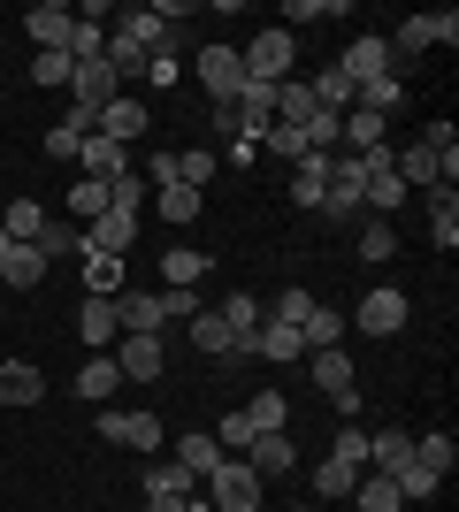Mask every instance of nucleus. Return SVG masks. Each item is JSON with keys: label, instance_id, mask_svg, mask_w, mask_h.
I'll list each match as a JSON object with an SVG mask.
<instances>
[{"label": "nucleus", "instance_id": "37998d69", "mask_svg": "<svg viewBox=\"0 0 459 512\" xmlns=\"http://www.w3.org/2000/svg\"><path fill=\"white\" fill-rule=\"evenodd\" d=\"M153 214L184 230V222H199V192H184V184H161V192H153Z\"/></svg>", "mask_w": 459, "mask_h": 512}, {"label": "nucleus", "instance_id": "49530a36", "mask_svg": "<svg viewBox=\"0 0 459 512\" xmlns=\"http://www.w3.org/2000/svg\"><path fill=\"white\" fill-rule=\"evenodd\" d=\"M314 100H322L329 115H345V107H352V85H345V69H337V62H329L322 77H314Z\"/></svg>", "mask_w": 459, "mask_h": 512}, {"label": "nucleus", "instance_id": "393cba45", "mask_svg": "<svg viewBox=\"0 0 459 512\" xmlns=\"http://www.w3.org/2000/svg\"><path fill=\"white\" fill-rule=\"evenodd\" d=\"M299 344H306V352H329V344H345V314L314 299V306L299 314Z\"/></svg>", "mask_w": 459, "mask_h": 512}, {"label": "nucleus", "instance_id": "0eeeda50", "mask_svg": "<svg viewBox=\"0 0 459 512\" xmlns=\"http://www.w3.org/2000/svg\"><path fill=\"white\" fill-rule=\"evenodd\" d=\"M360 184H368V169H360V153H329V192H322V222H352V214H368L360 207Z\"/></svg>", "mask_w": 459, "mask_h": 512}, {"label": "nucleus", "instance_id": "cd10ccee", "mask_svg": "<svg viewBox=\"0 0 459 512\" xmlns=\"http://www.w3.org/2000/svg\"><path fill=\"white\" fill-rule=\"evenodd\" d=\"M337 146H352V153H383V115H368V107H345V115H337Z\"/></svg>", "mask_w": 459, "mask_h": 512}, {"label": "nucleus", "instance_id": "6e6d98bb", "mask_svg": "<svg viewBox=\"0 0 459 512\" xmlns=\"http://www.w3.org/2000/svg\"><path fill=\"white\" fill-rule=\"evenodd\" d=\"M199 497V490H192ZM192 497H146V512H192Z\"/></svg>", "mask_w": 459, "mask_h": 512}, {"label": "nucleus", "instance_id": "f3484780", "mask_svg": "<svg viewBox=\"0 0 459 512\" xmlns=\"http://www.w3.org/2000/svg\"><path fill=\"white\" fill-rule=\"evenodd\" d=\"M131 245H138V214L108 207V214H100V222H85V253H115V260H123V253H131Z\"/></svg>", "mask_w": 459, "mask_h": 512}, {"label": "nucleus", "instance_id": "de8ad7c7", "mask_svg": "<svg viewBox=\"0 0 459 512\" xmlns=\"http://www.w3.org/2000/svg\"><path fill=\"white\" fill-rule=\"evenodd\" d=\"M69 54H31V85H46V92H69Z\"/></svg>", "mask_w": 459, "mask_h": 512}, {"label": "nucleus", "instance_id": "a19ab883", "mask_svg": "<svg viewBox=\"0 0 459 512\" xmlns=\"http://www.w3.org/2000/svg\"><path fill=\"white\" fill-rule=\"evenodd\" d=\"M429 237H437L444 253L459 245V192H429Z\"/></svg>", "mask_w": 459, "mask_h": 512}, {"label": "nucleus", "instance_id": "a211bd4d", "mask_svg": "<svg viewBox=\"0 0 459 512\" xmlns=\"http://www.w3.org/2000/svg\"><path fill=\"white\" fill-rule=\"evenodd\" d=\"M215 169H222L215 146H176V153H169V184H184V192H207V184H215Z\"/></svg>", "mask_w": 459, "mask_h": 512}, {"label": "nucleus", "instance_id": "6e6552de", "mask_svg": "<svg viewBox=\"0 0 459 512\" xmlns=\"http://www.w3.org/2000/svg\"><path fill=\"white\" fill-rule=\"evenodd\" d=\"M100 436H108V444L146 451V459H161V451H169V428L153 421V413H115V406H100Z\"/></svg>", "mask_w": 459, "mask_h": 512}, {"label": "nucleus", "instance_id": "4468645a", "mask_svg": "<svg viewBox=\"0 0 459 512\" xmlns=\"http://www.w3.org/2000/svg\"><path fill=\"white\" fill-rule=\"evenodd\" d=\"M23 31L39 39V54H69V39H77V8H62V0H39V8L23 16Z\"/></svg>", "mask_w": 459, "mask_h": 512}, {"label": "nucleus", "instance_id": "9d476101", "mask_svg": "<svg viewBox=\"0 0 459 512\" xmlns=\"http://www.w3.org/2000/svg\"><path fill=\"white\" fill-rule=\"evenodd\" d=\"M92 130H100V138H115V146H131V153H138V138L153 130V115H146V100H138V92H115V100L100 107V115H92Z\"/></svg>", "mask_w": 459, "mask_h": 512}, {"label": "nucleus", "instance_id": "f03ea898", "mask_svg": "<svg viewBox=\"0 0 459 512\" xmlns=\"http://www.w3.org/2000/svg\"><path fill=\"white\" fill-rule=\"evenodd\" d=\"M406 321H414V299H406L398 283H375L368 299L352 306V321H345V329H360V337H375V344H391L398 329H406Z\"/></svg>", "mask_w": 459, "mask_h": 512}, {"label": "nucleus", "instance_id": "7ed1b4c3", "mask_svg": "<svg viewBox=\"0 0 459 512\" xmlns=\"http://www.w3.org/2000/svg\"><path fill=\"white\" fill-rule=\"evenodd\" d=\"M306 367H314V390L352 421V413H360V367H352V352H345V344H329V352H306Z\"/></svg>", "mask_w": 459, "mask_h": 512}, {"label": "nucleus", "instance_id": "dca6fc26", "mask_svg": "<svg viewBox=\"0 0 459 512\" xmlns=\"http://www.w3.org/2000/svg\"><path fill=\"white\" fill-rule=\"evenodd\" d=\"M138 169L131 146H115V138H100V130H85V146H77V176H92V184H108V176Z\"/></svg>", "mask_w": 459, "mask_h": 512}, {"label": "nucleus", "instance_id": "a18cd8bd", "mask_svg": "<svg viewBox=\"0 0 459 512\" xmlns=\"http://www.w3.org/2000/svg\"><path fill=\"white\" fill-rule=\"evenodd\" d=\"M414 459H421V467H429V474H452L459 444H452V436H444V428H437V436H414Z\"/></svg>", "mask_w": 459, "mask_h": 512}, {"label": "nucleus", "instance_id": "58836bf2", "mask_svg": "<svg viewBox=\"0 0 459 512\" xmlns=\"http://www.w3.org/2000/svg\"><path fill=\"white\" fill-rule=\"evenodd\" d=\"M245 421H253V436H276V428H291V398L284 390H261V398L245 406Z\"/></svg>", "mask_w": 459, "mask_h": 512}, {"label": "nucleus", "instance_id": "473e14b6", "mask_svg": "<svg viewBox=\"0 0 459 512\" xmlns=\"http://www.w3.org/2000/svg\"><path fill=\"white\" fill-rule=\"evenodd\" d=\"M322 115V100H314V85H276V123L284 130H299L306 138V123Z\"/></svg>", "mask_w": 459, "mask_h": 512}, {"label": "nucleus", "instance_id": "2f4dec72", "mask_svg": "<svg viewBox=\"0 0 459 512\" xmlns=\"http://www.w3.org/2000/svg\"><path fill=\"white\" fill-rule=\"evenodd\" d=\"M31 245H39V253H46V268H54V260H69V253H85V230H77V222H69V214H46V230L31 237Z\"/></svg>", "mask_w": 459, "mask_h": 512}, {"label": "nucleus", "instance_id": "aec40b11", "mask_svg": "<svg viewBox=\"0 0 459 512\" xmlns=\"http://www.w3.org/2000/svg\"><path fill=\"white\" fill-rule=\"evenodd\" d=\"M253 360H268V367H291V360H306L299 329H291V321H261V329H253Z\"/></svg>", "mask_w": 459, "mask_h": 512}, {"label": "nucleus", "instance_id": "79ce46f5", "mask_svg": "<svg viewBox=\"0 0 459 512\" xmlns=\"http://www.w3.org/2000/svg\"><path fill=\"white\" fill-rule=\"evenodd\" d=\"M0 230L16 237V245H31V237L46 230V207H39V199H16V207H0Z\"/></svg>", "mask_w": 459, "mask_h": 512}, {"label": "nucleus", "instance_id": "4c0bfd02", "mask_svg": "<svg viewBox=\"0 0 459 512\" xmlns=\"http://www.w3.org/2000/svg\"><path fill=\"white\" fill-rule=\"evenodd\" d=\"M406 451H414V436H406V428H368V467H375V474H391Z\"/></svg>", "mask_w": 459, "mask_h": 512}, {"label": "nucleus", "instance_id": "4d7b16f0", "mask_svg": "<svg viewBox=\"0 0 459 512\" xmlns=\"http://www.w3.org/2000/svg\"><path fill=\"white\" fill-rule=\"evenodd\" d=\"M0 69H8V62H0Z\"/></svg>", "mask_w": 459, "mask_h": 512}, {"label": "nucleus", "instance_id": "a878e982", "mask_svg": "<svg viewBox=\"0 0 459 512\" xmlns=\"http://www.w3.org/2000/svg\"><path fill=\"white\" fill-rule=\"evenodd\" d=\"M169 459H176V467H184V474H192V482H207V474L222 467V444H215V436H199V428H192V436H176V444H169Z\"/></svg>", "mask_w": 459, "mask_h": 512}, {"label": "nucleus", "instance_id": "09e8293b", "mask_svg": "<svg viewBox=\"0 0 459 512\" xmlns=\"http://www.w3.org/2000/svg\"><path fill=\"white\" fill-rule=\"evenodd\" d=\"M108 207H123V214H138V207H146V184H138V169L108 176Z\"/></svg>", "mask_w": 459, "mask_h": 512}, {"label": "nucleus", "instance_id": "4be33fe9", "mask_svg": "<svg viewBox=\"0 0 459 512\" xmlns=\"http://www.w3.org/2000/svg\"><path fill=\"white\" fill-rule=\"evenodd\" d=\"M46 398V375L31 360H0V406H39Z\"/></svg>", "mask_w": 459, "mask_h": 512}, {"label": "nucleus", "instance_id": "5701e85b", "mask_svg": "<svg viewBox=\"0 0 459 512\" xmlns=\"http://www.w3.org/2000/svg\"><path fill=\"white\" fill-rule=\"evenodd\" d=\"M115 390H123V367H115L108 352H92V360L77 367V398H85V406H108Z\"/></svg>", "mask_w": 459, "mask_h": 512}, {"label": "nucleus", "instance_id": "1a4fd4ad", "mask_svg": "<svg viewBox=\"0 0 459 512\" xmlns=\"http://www.w3.org/2000/svg\"><path fill=\"white\" fill-rule=\"evenodd\" d=\"M115 92H123V77H115L108 62H77V69H69V115H85V123H92Z\"/></svg>", "mask_w": 459, "mask_h": 512}, {"label": "nucleus", "instance_id": "f8f14e48", "mask_svg": "<svg viewBox=\"0 0 459 512\" xmlns=\"http://www.w3.org/2000/svg\"><path fill=\"white\" fill-rule=\"evenodd\" d=\"M115 321H123V337H161L169 329V306H161V291H115Z\"/></svg>", "mask_w": 459, "mask_h": 512}, {"label": "nucleus", "instance_id": "412c9836", "mask_svg": "<svg viewBox=\"0 0 459 512\" xmlns=\"http://www.w3.org/2000/svg\"><path fill=\"white\" fill-rule=\"evenodd\" d=\"M115 337H123V321H115V299H85V306H77V344L108 352Z\"/></svg>", "mask_w": 459, "mask_h": 512}, {"label": "nucleus", "instance_id": "c85d7f7f", "mask_svg": "<svg viewBox=\"0 0 459 512\" xmlns=\"http://www.w3.org/2000/svg\"><path fill=\"white\" fill-rule=\"evenodd\" d=\"M322 192H329V153L291 161V207H322Z\"/></svg>", "mask_w": 459, "mask_h": 512}, {"label": "nucleus", "instance_id": "bb28decb", "mask_svg": "<svg viewBox=\"0 0 459 512\" xmlns=\"http://www.w3.org/2000/svg\"><path fill=\"white\" fill-rule=\"evenodd\" d=\"M360 474H368V467H360V459H337V451H322V467H314V497H322V505H329V497L345 505Z\"/></svg>", "mask_w": 459, "mask_h": 512}, {"label": "nucleus", "instance_id": "39448f33", "mask_svg": "<svg viewBox=\"0 0 459 512\" xmlns=\"http://www.w3.org/2000/svg\"><path fill=\"white\" fill-rule=\"evenodd\" d=\"M192 77H199V92H207V107L238 100V92H245V62H238V46L207 39V46H199V62H192Z\"/></svg>", "mask_w": 459, "mask_h": 512}, {"label": "nucleus", "instance_id": "6ab92c4d", "mask_svg": "<svg viewBox=\"0 0 459 512\" xmlns=\"http://www.w3.org/2000/svg\"><path fill=\"white\" fill-rule=\"evenodd\" d=\"M0 283L39 291V283H46V253H39V245H16V237H8V245H0Z\"/></svg>", "mask_w": 459, "mask_h": 512}, {"label": "nucleus", "instance_id": "7c9ffc66", "mask_svg": "<svg viewBox=\"0 0 459 512\" xmlns=\"http://www.w3.org/2000/svg\"><path fill=\"white\" fill-rule=\"evenodd\" d=\"M352 512H406V497H398V482L391 474H360V482H352Z\"/></svg>", "mask_w": 459, "mask_h": 512}, {"label": "nucleus", "instance_id": "603ef678", "mask_svg": "<svg viewBox=\"0 0 459 512\" xmlns=\"http://www.w3.org/2000/svg\"><path fill=\"white\" fill-rule=\"evenodd\" d=\"M322 16H345V0H329V8H314V0H284V31H291V23H322Z\"/></svg>", "mask_w": 459, "mask_h": 512}, {"label": "nucleus", "instance_id": "8fccbe9b", "mask_svg": "<svg viewBox=\"0 0 459 512\" xmlns=\"http://www.w3.org/2000/svg\"><path fill=\"white\" fill-rule=\"evenodd\" d=\"M398 253V230L391 222H368V230H360V260H391Z\"/></svg>", "mask_w": 459, "mask_h": 512}, {"label": "nucleus", "instance_id": "ea45409f", "mask_svg": "<svg viewBox=\"0 0 459 512\" xmlns=\"http://www.w3.org/2000/svg\"><path fill=\"white\" fill-rule=\"evenodd\" d=\"M85 130H92L85 115H69V123L46 130V146H39V153H46V161H69V169H77V146H85Z\"/></svg>", "mask_w": 459, "mask_h": 512}, {"label": "nucleus", "instance_id": "b1692460", "mask_svg": "<svg viewBox=\"0 0 459 512\" xmlns=\"http://www.w3.org/2000/svg\"><path fill=\"white\" fill-rule=\"evenodd\" d=\"M215 314H222V329H230V337H238L245 352H253V329H261V321H268V306L253 299V291H230V299H222Z\"/></svg>", "mask_w": 459, "mask_h": 512}, {"label": "nucleus", "instance_id": "c03bdc74", "mask_svg": "<svg viewBox=\"0 0 459 512\" xmlns=\"http://www.w3.org/2000/svg\"><path fill=\"white\" fill-rule=\"evenodd\" d=\"M215 444H222V459H245V444H253V421H245V406L215 421Z\"/></svg>", "mask_w": 459, "mask_h": 512}, {"label": "nucleus", "instance_id": "864d4df0", "mask_svg": "<svg viewBox=\"0 0 459 512\" xmlns=\"http://www.w3.org/2000/svg\"><path fill=\"white\" fill-rule=\"evenodd\" d=\"M161 306H169V321H192L199 314V291H161Z\"/></svg>", "mask_w": 459, "mask_h": 512}, {"label": "nucleus", "instance_id": "f257e3e1", "mask_svg": "<svg viewBox=\"0 0 459 512\" xmlns=\"http://www.w3.org/2000/svg\"><path fill=\"white\" fill-rule=\"evenodd\" d=\"M238 62L253 85H291V62H299V31H284V23H261L253 39L238 46Z\"/></svg>", "mask_w": 459, "mask_h": 512}, {"label": "nucleus", "instance_id": "2eb2a0df", "mask_svg": "<svg viewBox=\"0 0 459 512\" xmlns=\"http://www.w3.org/2000/svg\"><path fill=\"white\" fill-rule=\"evenodd\" d=\"M245 467L261 474V482H284V474H299V444H291V428H276V436H253V444H245Z\"/></svg>", "mask_w": 459, "mask_h": 512}, {"label": "nucleus", "instance_id": "ddd939ff", "mask_svg": "<svg viewBox=\"0 0 459 512\" xmlns=\"http://www.w3.org/2000/svg\"><path fill=\"white\" fill-rule=\"evenodd\" d=\"M108 360L123 367V383H161V367H169V344H161V337H115Z\"/></svg>", "mask_w": 459, "mask_h": 512}, {"label": "nucleus", "instance_id": "3c124183", "mask_svg": "<svg viewBox=\"0 0 459 512\" xmlns=\"http://www.w3.org/2000/svg\"><path fill=\"white\" fill-rule=\"evenodd\" d=\"M146 85L176 92V85H184V54H153V62H146Z\"/></svg>", "mask_w": 459, "mask_h": 512}, {"label": "nucleus", "instance_id": "5fc2aeb1", "mask_svg": "<svg viewBox=\"0 0 459 512\" xmlns=\"http://www.w3.org/2000/svg\"><path fill=\"white\" fill-rule=\"evenodd\" d=\"M222 161H230V169H253V161H261V138H230V153H222Z\"/></svg>", "mask_w": 459, "mask_h": 512}, {"label": "nucleus", "instance_id": "9b49d317", "mask_svg": "<svg viewBox=\"0 0 459 512\" xmlns=\"http://www.w3.org/2000/svg\"><path fill=\"white\" fill-rule=\"evenodd\" d=\"M429 46H459V16L444 8V16H406L391 31V54L406 62V54H429Z\"/></svg>", "mask_w": 459, "mask_h": 512}, {"label": "nucleus", "instance_id": "72a5a7b5", "mask_svg": "<svg viewBox=\"0 0 459 512\" xmlns=\"http://www.w3.org/2000/svg\"><path fill=\"white\" fill-rule=\"evenodd\" d=\"M85 260V299H115V291H123V268H131V260H115V253H77Z\"/></svg>", "mask_w": 459, "mask_h": 512}, {"label": "nucleus", "instance_id": "c756f323", "mask_svg": "<svg viewBox=\"0 0 459 512\" xmlns=\"http://www.w3.org/2000/svg\"><path fill=\"white\" fill-rule=\"evenodd\" d=\"M207 268H215L207 253H192V245H176V253L161 260V291H199V283H207Z\"/></svg>", "mask_w": 459, "mask_h": 512}, {"label": "nucleus", "instance_id": "423d86ee", "mask_svg": "<svg viewBox=\"0 0 459 512\" xmlns=\"http://www.w3.org/2000/svg\"><path fill=\"white\" fill-rule=\"evenodd\" d=\"M337 69H345V85L360 92V85H383V77H398V54H391V39H383V31H360V39L337 54Z\"/></svg>", "mask_w": 459, "mask_h": 512}, {"label": "nucleus", "instance_id": "f704fd0d", "mask_svg": "<svg viewBox=\"0 0 459 512\" xmlns=\"http://www.w3.org/2000/svg\"><path fill=\"white\" fill-rule=\"evenodd\" d=\"M391 482H398V497H406V505H421V497H437V490H444V474H429L414 451H406V459L391 467Z\"/></svg>", "mask_w": 459, "mask_h": 512}, {"label": "nucleus", "instance_id": "20e7f679", "mask_svg": "<svg viewBox=\"0 0 459 512\" xmlns=\"http://www.w3.org/2000/svg\"><path fill=\"white\" fill-rule=\"evenodd\" d=\"M199 497H207V512H261V474L245 467V459H222L199 482Z\"/></svg>", "mask_w": 459, "mask_h": 512}, {"label": "nucleus", "instance_id": "c9c22d12", "mask_svg": "<svg viewBox=\"0 0 459 512\" xmlns=\"http://www.w3.org/2000/svg\"><path fill=\"white\" fill-rule=\"evenodd\" d=\"M192 490H199V482L176 467L169 451H161V459H146V497H192Z\"/></svg>", "mask_w": 459, "mask_h": 512}, {"label": "nucleus", "instance_id": "e433bc0d", "mask_svg": "<svg viewBox=\"0 0 459 512\" xmlns=\"http://www.w3.org/2000/svg\"><path fill=\"white\" fill-rule=\"evenodd\" d=\"M69 222H77V230H85V222H100V214H108V184H92V176H77V184H69Z\"/></svg>", "mask_w": 459, "mask_h": 512}]
</instances>
